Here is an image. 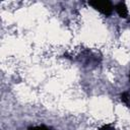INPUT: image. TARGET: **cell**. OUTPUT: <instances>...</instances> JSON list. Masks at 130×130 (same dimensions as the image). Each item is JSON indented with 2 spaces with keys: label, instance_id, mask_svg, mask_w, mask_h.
<instances>
[{
  "label": "cell",
  "instance_id": "6da1fadb",
  "mask_svg": "<svg viewBox=\"0 0 130 130\" xmlns=\"http://www.w3.org/2000/svg\"><path fill=\"white\" fill-rule=\"evenodd\" d=\"M88 4L94 8L95 10H98L99 12H101L102 14L106 15V16H110L113 12L114 6L112 4L111 1L108 0H94V1H89Z\"/></svg>",
  "mask_w": 130,
  "mask_h": 130
},
{
  "label": "cell",
  "instance_id": "7a4b0ae2",
  "mask_svg": "<svg viewBox=\"0 0 130 130\" xmlns=\"http://www.w3.org/2000/svg\"><path fill=\"white\" fill-rule=\"evenodd\" d=\"M115 9H116L117 13L119 14V16L121 18H127V16H128V9H127V7H126L124 2H119L116 5Z\"/></svg>",
  "mask_w": 130,
  "mask_h": 130
},
{
  "label": "cell",
  "instance_id": "3957f363",
  "mask_svg": "<svg viewBox=\"0 0 130 130\" xmlns=\"http://www.w3.org/2000/svg\"><path fill=\"white\" fill-rule=\"evenodd\" d=\"M121 101L130 108V91H124L123 93H121Z\"/></svg>",
  "mask_w": 130,
  "mask_h": 130
},
{
  "label": "cell",
  "instance_id": "277c9868",
  "mask_svg": "<svg viewBox=\"0 0 130 130\" xmlns=\"http://www.w3.org/2000/svg\"><path fill=\"white\" fill-rule=\"evenodd\" d=\"M27 130H51L49 127L45 126V125H39V126H34V127H29Z\"/></svg>",
  "mask_w": 130,
  "mask_h": 130
},
{
  "label": "cell",
  "instance_id": "5b68a950",
  "mask_svg": "<svg viewBox=\"0 0 130 130\" xmlns=\"http://www.w3.org/2000/svg\"><path fill=\"white\" fill-rule=\"evenodd\" d=\"M100 130H115V128H113L111 125H105V126L102 127Z\"/></svg>",
  "mask_w": 130,
  "mask_h": 130
},
{
  "label": "cell",
  "instance_id": "8992f818",
  "mask_svg": "<svg viewBox=\"0 0 130 130\" xmlns=\"http://www.w3.org/2000/svg\"><path fill=\"white\" fill-rule=\"evenodd\" d=\"M129 80H130V73H129Z\"/></svg>",
  "mask_w": 130,
  "mask_h": 130
}]
</instances>
